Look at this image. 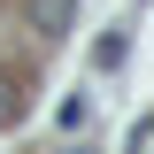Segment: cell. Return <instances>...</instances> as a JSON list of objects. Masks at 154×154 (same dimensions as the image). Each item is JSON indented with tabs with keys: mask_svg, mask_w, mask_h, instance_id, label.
<instances>
[{
	"mask_svg": "<svg viewBox=\"0 0 154 154\" xmlns=\"http://www.w3.org/2000/svg\"><path fill=\"white\" fill-rule=\"evenodd\" d=\"M23 23H31L38 38H69V23H77V0H23Z\"/></svg>",
	"mask_w": 154,
	"mask_h": 154,
	"instance_id": "cell-1",
	"label": "cell"
},
{
	"mask_svg": "<svg viewBox=\"0 0 154 154\" xmlns=\"http://www.w3.org/2000/svg\"><path fill=\"white\" fill-rule=\"evenodd\" d=\"M23 116H31V93H23V77H8V69H0V131H16Z\"/></svg>",
	"mask_w": 154,
	"mask_h": 154,
	"instance_id": "cell-2",
	"label": "cell"
},
{
	"mask_svg": "<svg viewBox=\"0 0 154 154\" xmlns=\"http://www.w3.org/2000/svg\"><path fill=\"white\" fill-rule=\"evenodd\" d=\"M85 123H93V100L69 93V100H62V131H85Z\"/></svg>",
	"mask_w": 154,
	"mask_h": 154,
	"instance_id": "cell-3",
	"label": "cell"
},
{
	"mask_svg": "<svg viewBox=\"0 0 154 154\" xmlns=\"http://www.w3.org/2000/svg\"><path fill=\"white\" fill-rule=\"evenodd\" d=\"M123 54H131V38H123V31H108V38H100V46H93V62H100V69H116V62H123Z\"/></svg>",
	"mask_w": 154,
	"mask_h": 154,
	"instance_id": "cell-4",
	"label": "cell"
},
{
	"mask_svg": "<svg viewBox=\"0 0 154 154\" xmlns=\"http://www.w3.org/2000/svg\"><path fill=\"white\" fill-rule=\"evenodd\" d=\"M123 154H154V116H139V123H131V139H123Z\"/></svg>",
	"mask_w": 154,
	"mask_h": 154,
	"instance_id": "cell-5",
	"label": "cell"
},
{
	"mask_svg": "<svg viewBox=\"0 0 154 154\" xmlns=\"http://www.w3.org/2000/svg\"><path fill=\"white\" fill-rule=\"evenodd\" d=\"M139 8H146V0H139Z\"/></svg>",
	"mask_w": 154,
	"mask_h": 154,
	"instance_id": "cell-6",
	"label": "cell"
},
{
	"mask_svg": "<svg viewBox=\"0 0 154 154\" xmlns=\"http://www.w3.org/2000/svg\"><path fill=\"white\" fill-rule=\"evenodd\" d=\"M77 154H85V146H77Z\"/></svg>",
	"mask_w": 154,
	"mask_h": 154,
	"instance_id": "cell-7",
	"label": "cell"
}]
</instances>
